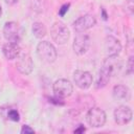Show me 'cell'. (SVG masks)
Listing matches in <instances>:
<instances>
[{
    "instance_id": "cell-2",
    "label": "cell",
    "mask_w": 134,
    "mask_h": 134,
    "mask_svg": "<svg viewBox=\"0 0 134 134\" xmlns=\"http://www.w3.org/2000/svg\"><path fill=\"white\" fill-rule=\"evenodd\" d=\"M50 36L55 43L62 45L69 40L70 31L63 22H54L50 28Z\"/></svg>"
},
{
    "instance_id": "cell-23",
    "label": "cell",
    "mask_w": 134,
    "mask_h": 134,
    "mask_svg": "<svg viewBox=\"0 0 134 134\" xmlns=\"http://www.w3.org/2000/svg\"><path fill=\"white\" fill-rule=\"evenodd\" d=\"M103 15H104V19L106 20V19H107V15H106V13H105V10H104V9H103Z\"/></svg>"
},
{
    "instance_id": "cell-8",
    "label": "cell",
    "mask_w": 134,
    "mask_h": 134,
    "mask_svg": "<svg viewBox=\"0 0 134 134\" xmlns=\"http://www.w3.org/2000/svg\"><path fill=\"white\" fill-rule=\"evenodd\" d=\"M72 47H73V51L77 55L85 54L88 51L89 47H90V38H89V36L86 35V34H79L74 38Z\"/></svg>"
},
{
    "instance_id": "cell-12",
    "label": "cell",
    "mask_w": 134,
    "mask_h": 134,
    "mask_svg": "<svg viewBox=\"0 0 134 134\" xmlns=\"http://www.w3.org/2000/svg\"><path fill=\"white\" fill-rule=\"evenodd\" d=\"M121 67V61L118 58V55H111V57H107L102 65V68L105 69L107 72L110 73V75H114L116 74Z\"/></svg>"
},
{
    "instance_id": "cell-20",
    "label": "cell",
    "mask_w": 134,
    "mask_h": 134,
    "mask_svg": "<svg viewBox=\"0 0 134 134\" xmlns=\"http://www.w3.org/2000/svg\"><path fill=\"white\" fill-rule=\"evenodd\" d=\"M128 72L129 73L133 72V57L132 55L129 58V61H128Z\"/></svg>"
},
{
    "instance_id": "cell-18",
    "label": "cell",
    "mask_w": 134,
    "mask_h": 134,
    "mask_svg": "<svg viewBox=\"0 0 134 134\" xmlns=\"http://www.w3.org/2000/svg\"><path fill=\"white\" fill-rule=\"evenodd\" d=\"M69 6H70V3H65V4H63V5L61 6V8L59 9V16L64 17V16H65V14L68 12Z\"/></svg>"
},
{
    "instance_id": "cell-13",
    "label": "cell",
    "mask_w": 134,
    "mask_h": 134,
    "mask_svg": "<svg viewBox=\"0 0 134 134\" xmlns=\"http://www.w3.org/2000/svg\"><path fill=\"white\" fill-rule=\"evenodd\" d=\"M112 96L117 102H129L131 98V90L128 86L116 85L113 87Z\"/></svg>"
},
{
    "instance_id": "cell-10",
    "label": "cell",
    "mask_w": 134,
    "mask_h": 134,
    "mask_svg": "<svg viewBox=\"0 0 134 134\" xmlns=\"http://www.w3.org/2000/svg\"><path fill=\"white\" fill-rule=\"evenodd\" d=\"M96 24V19L92 15H84L73 22V28L77 32H84Z\"/></svg>"
},
{
    "instance_id": "cell-24",
    "label": "cell",
    "mask_w": 134,
    "mask_h": 134,
    "mask_svg": "<svg viewBox=\"0 0 134 134\" xmlns=\"http://www.w3.org/2000/svg\"><path fill=\"white\" fill-rule=\"evenodd\" d=\"M1 15H2V7H1V5H0V17H1Z\"/></svg>"
},
{
    "instance_id": "cell-7",
    "label": "cell",
    "mask_w": 134,
    "mask_h": 134,
    "mask_svg": "<svg viewBox=\"0 0 134 134\" xmlns=\"http://www.w3.org/2000/svg\"><path fill=\"white\" fill-rule=\"evenodd\" d=\"M16 67L22 74H29L34 69V62L28 53H21L16 58Z\"/></svg>"
},
{
    "instance_id": "cell-16",
    "label": "cell",
    "mask_w": 134,
    "mask_h": 134,
    "mask_svg": "<svg viewBox=\"0 0 134 134\" xmlns=\"http://www.w3.org/2000/svg\"><path fill=\"white\" fill-rule=\"evenodd\" d=\"M31 30H32L34 36L38 39H42L43 37L46 36V27L42 22H35L32 24Z\"/></svg>"
},
{
    "instance_id": "cell-14",
    "label": "cell",
    "mask_w": 134,
    "mask_h": 134,
    "mask_svg": "<svg viewBox=\"0 0 134 134\" xmlns=\"http://www.w3.org/2000/svg\"><path fill=\"white\" fill-rule=\"evenodd\" d=\"M20 46L18 45V43H12V42H7L3 45L2 47V52L4 54V57L7 60H14L16 59L19 54H20Z\"/></svg>"
},
{
    "instance_id": "cell-4",
    "label": "cell",
    "mask_w": 134,
    "mask_h": 134,
    "mask_svg": "<svg viewBox=\"0 0 134 134\" xmlns=\"http://www.w3.org/2000/svg\"><path fill=\"white\" fill-rule=\"evenodd\" d=\"M3 36L4 38L12 43H19L21 41L22 31L18 23L14 21H8L3 26Z\"/></svg>"
},
{
    "instance_id": "cell-21",
    "label": "cell",
    "mask_w": 134,
    "mask_h": 134,
    "mask_svg": "<svg viewBox=\"0 0 134 134\" xmlns=\"http://www.w3.org/2000/svg\"><path fill=\"white\" fill-rule=\"evenodd\" d=\"M85 131H86V129L84 128V126H83V125H80L79 128L74 130V133H83V132H85Z\"/></svg>"
},
{
    "instance_id": "cell-5",
    "label": "cell",
    "mask_w": 134,
    "mask_h": 134,
    "mask_svg": "<svg viewBox=\"0 0 134 134\" xmlns=\"http://www.w3.org/2000/svg\"><path fill=\"white\" fill-rule=\"evenodd\" d=\"M52 90L55 96L60 98L68 97L73 92V86L70 81L66 79H59L52 85Z\"/></svg>"
},
{
    "instance_id": "cell-9",
    "label": "cell",
    "mask_w": 134,
    "mask_h": 134,
    "mask_svg": "<svg viewBox=\"0 0 134 134\" xmlns=\"http://www.w3.org/2000/svg\"><path fill=\"white\" fill-rule=\"evenodd\" d=\"M73 81L75 85L81 89H88L93 82V77L90 72L85 70H75L73 72Z\"/></svg>"
},
{
    "instance_id": "cell-11",
    "label": "cell",
    "mask_w": 134,
    "mask_h": 134,
    "mask_svg": "<svg viewBox=\"0 0 134 134\" xmlns=\"http://www.w3.org/2000/svg\"><path fill=\"white\" fill-rule=\"evenodd\" d=\"M104 49L107 57L111 55H118L121 51V44L120 42L113 36H107L104 43Z\"/></svg>"
},
{
    "instance_id": "cell-3",
    "label": "cell",
    "mask_w": 134,
    "mask_h": 134,
    "mask_svg": "<svg viewBox=\"0 0 134 134\" xmlns=\"http://www.w3.org/2000/svg\"><path fill=\"white\" fill-rule=\"evenodd\" d=\"M107 116L103 109L98 107H92L88 110L86 114V120L87 122L93 127V128H99L103 127L106 122Z\"/></svg>"
},
{
    "instance_id": "cell-1",
    "label": "cell",
    "mask_w": 134,
    "mask_h": 134,
    "mask_svg": "<svg viewBox=\"0 0 134 134\" xmlns=\"http://www.w3.org/2000/svg\"><path fill=\"white\" fill-rule=\"evenodd\" d=\"M37 55L43 63L50 64L57 60L58 53L55 47L50 42L42 41L37 45Z\"/></svg>"
},
{
    "instance_id": "cell-15",
    "label": "cell",
    "mask_w": 134,
    "mask_h": 134,
    "mask_svg": "<svg viewBox=\"0 0 134 134\" xmlns=\"http://www.w3.org/2000/svg\"><path fill=\"white\" fill-rule=\"evenodd\" d=\"M110 77H111L110 73L107 72L105 69H103V68L100 67L99 72H98V75H97V80H96V83H95V87H96L97 89L104 88V87L108 84V82L110 81Z\"/></svg>"
},
{
    "instance_id": "cell-22",
    "label": "cell",
    "mask_w": 134,
    "mask_h": 134,
    "mask_svg": "<svg viewBox=\"0 0 134 134\" xmlns=\"http://www.w3.org/2000/svg\"><path fill=\"white\" fill-rule=\"evenodd\" d=\"M4 2L6 4H8V5H15L16 3L19 2V0H4Z\"/></svg>"
},
{
    "instance_id": "cell-6",
    "label": "cell",
    "mask_w": 134,
    "mask_h": 134,
    "mask_svg": "<svg viewBox=\"0 0 134 134\" xmlns=\"http://www.w3.org/2000/svg\"><path fill=\"white\" fill-rule=\"evenodd\" d=\"M132 116H133L132 109L128 106L121 105L114 110V120L119 126L128 125L132 120Z\"/></svg>"
},
{
    "instance_id": "cell-17",
    "label": "cell",
    "mask_w": 134,
    "mask_h": 134,
    "mask_svg": "<svg viewBox=\"0 0 134 134\" xmlns=\"http://www.w3.org/2000/svg\"><path fill=\"white\" fill-rule=\"evenodd\" d=\"M7 117L13 121H19L20 120V114L16 109H10L7 112Z\"/></svg>"
},
{
    "instance_id": "cell-19",
    "label": "cell",
    "mask_w": 134,
    "mask_h": 134,
    "mask_svg": "<svg viewBox=\"0 0 134 134\" xmlns=\"http://www.w3.org/2000/svg\"><path fill=\"white\" fill-rule=\"evenodd\" d=\"M34 129H31L29 126H23L22 129H21V133L22 134H30V133H34Z\"/></svg>"
}]
</instances>
